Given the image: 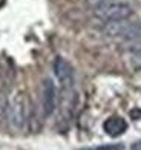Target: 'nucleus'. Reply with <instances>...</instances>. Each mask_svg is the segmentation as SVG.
<instances>
[{"mask_svg":"<svg viewBox=\"0 0 141 150\" xmlns=\"http://www.w3.org/2000/svg\"><path fill=\"white\" fill-rule=\"evenodd\" d=\"M103 32L109 38L121 40V42H140L141 40V23L133 22L130 18L104 23Z\"/></svg>","mask_w":141,"mask_h":150,"instance_id":"1","label":"nucleus"},{"mask_svg":"<svg viewBox=\"0 0 141 150\" xmlns=\"http://www.w3.org/2000/svg\"><path fill=\"white\" fill-rule=\"evenodd\" d=\"M132 14L133 11L130 5H127L126 2H120V0H109V2L94 6V17L103 23L130 18Z\"/></svg>","mask_w":141,"mask_h":150,"instance_id":"2","label":"nucleus"},{"mask_svg":"<svg viewBox=\"0 0 141 150\" xmlns=\"http://www.w3.org/2000/svg\"><path fill=\"white\" fill-rule=\"evenodd\" d=\"M8 120L16 129H23L28 122V103L23 95H16L12 101H9L8 107Z\"/></svg>","mask_w":141,"mask_h":150,"instance_id":"3","label":"nucleus"},{"mask_svg":"<svg viewBox=\"0 0 141 150\" xmlns=\"http://www.w3.org/2000/svg\"><path fill=\"white\" fill-rule=\"evenodd\" d=\"M57 107V87L52 80H45L42 86V109L45 117H51Z\"/></svg>","mask_w":141,"mask_h":150,"instance_id":"4","label":"nucleus"},{"mask_svg":"<svg viewBox=\"0 0 141 150\" xmlns=\"http://www.w3.org/2000/svg\"><path fill=\"white\" fill-rule=\"evenodd\" d=\"M54 74L58 80V83L63 87H71L74 84V67L68 60H64L62 57H57L54 60Z\"/></svg>","mask_w":141,"mask_h":150,"instance_id":"5","label":"nucleus"},{"mask_svg":"<svg viewBox=\"0 0 141 150\" xmlns=\"http://www.w3.org/2000/svg\"><path fill=\"white\" fill-rule=\"evenodd\" d=\"M103 130L109 136H120L127 130V122L121 117H111L104 121Z\"/></svg>","mask_w":141,"mask_h":150,"instance_id":"6","label":"nucleus"},{"mask_svg":"<svg viewBox=\"0 0 141 150\" xmlns=\"http://www.w3.org/2000/svg\"><path fill=\"white\" fill-rule=\"evenodd\" d=\"M129 60H130V63H132V66L135 67V69L141 71V47H137V49L130 51Z\"/></svg>","mask_w":141,"mask_h":150,"instance_id":"7","label":"nucleus"},{"mask_svg":"<svg viewBox=\"0 0 141 150\" xmlns=\"http://www.w3.org/2000/svg\"><path fill=\"white\" fill-rule=\"evenodd\" d=\"M81 150H124V146L123 144H103V146L81 149Z\"/></svg>","mask_w":141,"mask_h":150,"instance_id":"8","label":"nucleus"},{"mask_svg":"<svg viewBox=\"0 0 141 150\" xmlns=\"http://www.w3.org/2000/svg\"><path fill=\"white\" fill-rule=\"evenodd\" d=\"M88 3H91L92 6H97V5H101L104 2H109V0H86Z\"/></svg>","mask_w":141,"mask_h":150,"instance_id":"9","label":"nucleus"},{"mask_svg":"<svg viewBox=\"0 0 141 150\" xmlns=\"http://www.w3.org/2000/svg\"><path fill=\"white\" fill-rule=\"evenodd\" d=\"M130 150H141V139L133 142V144H132V147H130Z\"/></svg>","mask_w":141,"mask_h":150,"instance_id":"10","label":"nucleus"}]
</instances>
